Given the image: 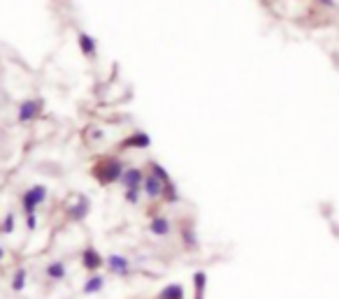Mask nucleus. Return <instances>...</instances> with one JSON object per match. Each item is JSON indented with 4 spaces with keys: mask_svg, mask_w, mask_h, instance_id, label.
Wrapping results in <instances>:
<instances>
[{
    "mask_svg": "<svg viewBox=\"0 0 339 299\" xmlns=\"http://www.w3.org/2000/svg\"><path fill=\"white\" fill-rule=\"evenodd\" d=\"M121 183L126 186V190H142L144 172H142V169H137V167L123 169V174H121Z\"/></svg>",
    "mask_w": 339,
    "mask_h": 299,
    "instance_id": "4",
    "label": "nucleus"
},
{
    "mask_svg": "<svg viewBox=\"0 0 339 299\" xmlns=\"http://www.w3.org/2000/svg\"><path fill=\"white\" fill-rule=\"evenodd\" d=\"M121 174H123V165L119 160H107L105 165H98L93 167V176L102 181V183H112V181H121Z\"/></svg>",
    "mask_w": 339,
    "mask_h": 299,
    "instance_id": "2",
    "label": "nucleus"
},
{
    "mask_svg": "<svg viewBox=\"0 0 339 299\" xmlns=\"http://www.w3.org/2000/svg\"><path fill=\"white\" fill-rule=\"evenodd\" d=\"M158 299H186L183 297V286L181 283H170V286H165L161 290Z\"/></svg>",
    "mask_w": 339,
    "mask_h": 299,
    "instance_id": "13",
    "label": "nucleus"
},
{
    "mask_svg": "<svg viewBox=\"0 0 339 299\" xmlns=\"http://www.w3.org/2000/svg\"><path fill=\"white\" fill-rule=\"evenodd\" d=\"M137 199H140V190H126V202L137 204Z\"/></svg>",
    "mask_w": 339,
    "mask_h": 299,
    "instance_id": "21",
    "label": "nucleus"
},
{
    "mask_svg": "<svg viewBox=\"0 0 339 299\" xmlns=\"http://www.w3.org/2000/svg\"><path fill=\"white\" fill-rule=\"evenodd\" d=\"M323 5H328V7H335V0H321Z\"/></svg>",
    "mask_w": 339,
    "mask_h": 299,
    "instance_id": "23",
    "label": "nucleus"
},
{
    "mask_svg": "<svg viewBox=\"0 0 339 299\" xmlns=\"http://www.w3.org/2000/svg\"><path fill=\"white\" fill-rule=\"evenodd\" d=\"M105 265L109 267V272L119 274V276H126L130 272V260L126 255H119V253H112L109 258H105Z\"/></svg>",
    "mask_w": 339,
    "mask_h": 299,
    "instance_id": "5",
    "label": "nucleus"
},
{
    "mask_svg": "<svg viewBox=\"0 0 339 299\" xmlns=\"http://www.w3.org/2000/svg\"><path fill=\"white\" fill-rule=\"evenodd\" d=\"M163 188L165 183L158 176H154V174H147L144 176V183H142V190L147 195H149L151 199H158V197H163Z\"/></svg>",
    "mask_w": 339,
    "mask_h": 299,
    "instance_id": "6",
    "label": "nucleus"
},
{
    "mask_svg": "<svg viewBox=\"0 0 339 299\" xmlns=\"http://www.w3.org/2000/svg\"><path fill=\"white\" fill-rule=\"evenodd\" d=\"M26 227H28V230H30V232H33L35 227H37V216H35V213H30V216H26Z\"/></svg>",
    "mask_w": 339,
    "mask_h": 299,
    "instance_id": "22",
    "label": "nucleus"
},
{
    "mask_svg": "<svg viewBox=\"0 0 339 299\" xmlns=\"http://www.w3.org/2000/svg\"><path fill=\"white\" fill-rule=\"evenodd\" d=\"M181 239H183V246L188 248V251H197V246H200V241H197V237H195V232H193V230H186V227H183V230H181Z\"/></svg>",
    "mask_w": 339,
    "mask_h": 299,
    "instance_id": "15",
    "label": "nucleus"
},
{
    "mask_svg": "<svg viewBox=\"0 0 339 299\" xmlns=\"http://www.w3.org/2000/svg\"><path fill=\"white\" fill-rule=\"evenodd\" d=\"M126 147H140V149H147L151 144V140H149V135H144V133H135L133 137H128V140L123 142Z\"/></svg>",
    "mask_w": 339,
    "mask_h": 299,
    "instance_id": "14",
    "label": "nucleus"
},
{
    "mask_svg": "<svg viewBox=\"0 0 339 299\" xmlns=\"http://www.w3.org/2000/svg\"><path fill=\"white\" fill-rule=\"evenodd\" d=\"M2 234H12L14 232V213H7L5 220H2V225H0Z\"/></svg>",
    "mask_w": 339,
    "mask_h": 299,
    "instance_id": "20",
    "label": "nucleus"
},
{
    "mask_svg": "<svg viewBox=\"0 0 339 299\" xmlns=\"http://www.w3.org/2000/svg\"><path fill=\"white\" fill-rule=\"evenodd\" d=\"M40 109H42V105L37 102V100H23L21 102V107H19V121L21 123H26V121H33L37 114H40Z\"/></svg>",
    "mask_w": 339,
    "mask_h": 299,
    "instance_id": "7",
    "label": "nucleus"
},
{
    "mask_svg": "<svg viewBox=\"0 0 339 299\" xmlns=\"http://www.w3.org/2000/svg\"><path fill=\"white\" fill-rule=\"evenodd\" d=\"M204 290H207V272L200 269L193 274V293H195L193 299H204Z\"/></svg>",
    "mask_w": 339,
    "mask_h": 299,
    "instance_id": "11",
    "label": "nucleus"
},
{
    "mask_svg": "<svg viewBox=\"0 0 339 299\" xmlns=\"http://www.w3.org/2000/svg\"><path fill=\"white\" fill-rule=\"evenodd\" d=\"M77 40H79L77 44H79V49H82L84 56H93V53L98 51V47H95V40H93V37H91L88 33H84V30L77 35Z\"/></svg>",
    "mask_w": 339,
    "mask_h": 299,
    "instance_id": "12",
    "label": "nucleus"
},
{
    "mask_svg": "<svg viewBox=\"0 0 339 299\" xmlns=\"http://www.w3.org/2000/svg\"><path fill=\"white\" fill-rule=\"evenodd\" d=\"M163 195H165V199H168V202H176V199H179V195H176V188H174V183H172V181H170V183H165Z\"/></svg>",
    "mask_w": 339,
    "mask_h": 299,
    "instance_id": "19",
    "label": "nucleus"
},
{
    "mask_svg": "<svg viewBox=\"0 0 339 299\" xmlns=\"http://www.w3.org/2000/svg\"><path fill=\"white\" fill-rule=\"evenodd\" d=\"M26 281H28V272L26 269H19V272L14 274V279H12V290L14 293H21V290L26 288Z\"/></svg>",
    "mask_w": 339,
    "mask_h": 299,
    "instance_id": "16",
    "label": "nucleus"
},
{
    "mask_svg": "<svg viewBox=\"0 0 339 299\" xmlns=\"http://www.w3.org/2000/svg\"><path fill=\"white\" fill-rule=\"evenodd\" d=\"M2 258H5V248L0 246V262H2Z\"/></svg>",
    "mask_w": 339,
    "mask_h": 299,
    "instance_id": "24",
    "label": "nucleus"
},
{
    "mask_svg": "<svg viewBox=\"0 0 339 299\" xmlns=\"http://www.w3.org/2000/svg\"><path fill=\"white\" fill-rule=\"evenodd\" d=\"M82 267L86 269V272H91V274H98V269L105 267V258H102L93 246H86L84 248V253H82Z\"/></svg>",
    "mask_w": 339,
    "mask_h": 299,
    "instance_id": "3",
    "label": "nucleus"
},
{
    "mask_svg": "<svg viewBox=\"0 0 339 299\" xmlns=\"http://www.w3.org/2000/svg\"><path fill=\"white\" fill-rule=\"evenodd\" d=\"M44 199H47V186L37 183V186L28 188L26 193L21 195V209H23L26 216H30V213L37 211V206H40Z\"/></svg>",
    "mask_w": 339,
    "mask_h": 299,
    "instance_id": "1",
    "label": "nucleus"
},
{
    "mask_svg": "<svg viewBox=\"0 0 339 299\" xmlns=\"http://www.w3.org/2000/svg\"><path fill=\"white\" fill-rule=\"evenodd\" d=\"M105 288V276L102 274H93V276H88V281L84 283L82 293L84 295H98Z\"/></svg>",
    "mask_w": 339,
    "mask_h": 299,
    "instance_id": "10",
    "label": "nucleus"
},
{
    "mask_svg": "<svg viewBox=\"0 0 339 299\" xmlns=\"http://www.w3.org/2000/svg\"><path fill=\"white\" fill-rule=\"evenodd\" d=\"M149 167H151V174H154V176H158L163 183H170V181H172V179H170V174L163 169V165H158V162H149Z\"/></svg>",
    "mask_w": 339,
    "mask_h": 299,
    "instance_id": "17",
    "label": "nucleus"
},
{
    "mask_svg": "<svg viewBox=\"0 0 339 299\" xmlns=\"http://www.w3.org/2000/svg\"><path fill=\"white\" fill-rule=\"evenodd\" d=\"M149 232L156 234V237H168V234L172 232V223H170V218H165V216H156V218H151V223H149Z\"/></svg>",
    "mask_w": 339,
    "mask_h": 299,
    "instance_id": "8",
    "label": "nucleus"
},
{
    "mask_svg": "<svg viewBox=\"0 0 339 299\" xmlns=\"http://www.w3.org/2000/svg\"><path fill=\"white\" fill-rule=\"evenodd\" d=\"M88 213V202L86 199H82V202H79V206H75V209H72V218L75 220H84V216H86Z\"/></svg>",
    "mask_w": 339,
    "mask_h": 299,
    "instance_id": "18",
    "label": "nucleus"
},
{
    "mask_svg": "<svg viewBox=\"0 0 339 299\" xmlns=\"http://www.w3.org/2000/svg\"><path fill=\"white\" fill-rule=\"evenodd\" d=\"M47 276L51 281H63L68 276V267L63 260H54V262H49L47 265Z\"/></svg>",
    "mask_w": 339,
    "mask_h": 299,
    "instance_id": "9",
    "label": "nucleus"
}]
</instances>
